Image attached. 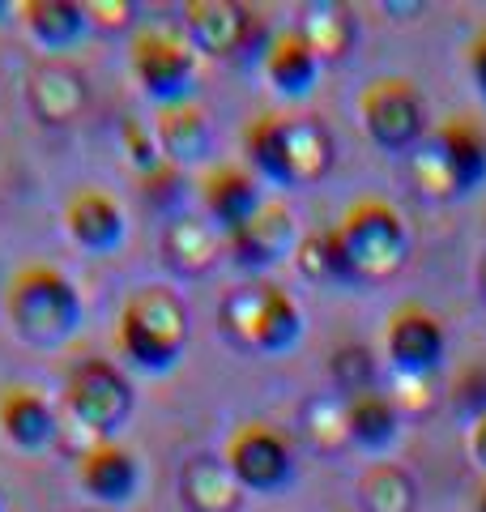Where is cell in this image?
I'll list each match as a JSON object with an SVG mask.
<instances>
[{
    "instance_id": "cell-38",
    "label": "cell",
    "mask_w": 486,
    "mask_h": 512,
    "mask_svg": "<svg viewBox=\"0 0 486 512\" xmlns=\"http://www.w3.org/2000/svg\"><path fill=\"white\" fill-rule=\"evenodd\" d=\"M86 512H116V508H86Z\"/></svg>"
},
{
    "instance_id": "cell-9",
    "label": "cell",
    "mask_w": 486,
    "mask_h": 512,
    "mask_svg": "<svg viewBox=\"0 0 486 512\" xmlns=\"http://www.w3.org/2000/svg\"><path fill=\"white\" fill-rule=\"evenodd\" d=\"M222 461L235 474V483L252 495H282L286 487L299 483L295 444L273 423H239L226 440Z\"/></svg>"
},
{
    "instance_id": "cell-29",
    "label": "cell",
    "mask_w": 486,
    "mask_h": 512,
    "mask_svg": "<svg viewBox=\"0 0 486 512\" xmlns=\"http://www.w3.org/2000/svg\"><path fill=\"white\" fill-rule=\"evenodd\" d=\"M120 150H124V163L133 167V175L141 184H154V180H167L171 175V163L158 150L154 128H145L141 120H124L120 124Z\"/></svg>"
},
{
    "instance_id": "cell-14",
    "label": "cell",
    "mask_w": 486,
    "mask_h": 512,
    "mask_svg": "<svg viewBox=\"0 0 486 512\" xmlns=\"http://www.w3.org/2000/svg\"><path fill=\"white\" fill-rule=\"evenodd\" d=\"M64 231L73 235L77 248H86L94 256H111L124 248L128 222H124L120 201L111 197L107 188L81 184L69 192V201H64Z\"/></svg>"
},
{
    "instance_id": "cell-5",
    "label": "cell",
    "mask_w": 486,
    "mask_h": 512,
    "mask_svg": "<svg viewBox=\"0 0 486 512\" xmlns=\"http://www.w3.org/2000/svg\"><path fill=\"white\" fill-rule=\"evenodd\" d=\"M218 329L222 338H231L239 350H252V355H286L303 342L307 325L295 295L282 291L278 282L256 278L222 299Z\"/></svg>"
},
{
    "instance_id": "cell-28",
    "label": "cell",
    "mask_w": 486,
    "mask_h": 512,
    "mask_svg": "<svg viewBox=\"0 0 486 512\" xmlns=\"http://www.w3.org/2000/svg\"><path fill=\"white\" fill-rule=\"evenodd\" d=\"M299 431L316 453H342L350 444V414H346V397L342 393H320L303 406L299 414Z\"/></svg>"
},
{
    "instance_id": "cell-22",
    "label": "cell",
    "mask_w": 486,
    "mask_h": 512,
    "mask_svg": "<svg viewBox=\"0 0 486 512\" xmlns=\"http://www.w3.org/2000/svg\"><path fill=\"white\" fill-rule=\"evenodd\" d=\"M180 504L184 512H239L243 487L226 461L214 453H192L180 466Z\"/></svg>"
},
{
    "instance_id": "cell-34",
    "label": "cell",
    "mask_w": 486,
    "mask_h": 512,
    "mask_svg": "<svg viewBox=\"0 0 486 512\" xmlns=\"http://www.w3.org/2000/svg\"><path fill=\"white\" fill-rule=\"evenodd\" d=\"M469 77H474L478 94L486 99V30H478V39L469 43Z\"/></svg>"
},
{
    "instance_id": "cell-39",
    "label": "cell",
    "mask_w": 486,
    "mask_h": 512,
    "mask_svg": "<svg viewBox=\"0 0 486 512\" xmlns=\"http://www.w3.org/2000/svg\"><path fill=\"white\" fill-rule=\"evenodd\" d=\"M0 512H5V500H0Z\"/></svg>"
},
{
    "instance_id": "cell-33",
    "label": "cell",
    "mask_w": 486,
    "mask_h": 512,
    "mask_svg": "<svg viewBox=\"0 0 486 512\" xmlns=\"http://www.w3.org/2000/svg\"><path fill=\"white\" fill-rule=\"evenodd\" d=\"M86 18L90 26H103V30H128L137 22V5H128V0H90Z\"/></svg>"
},
{
    "instance_id": "cell-13",
    "label": "cell",
    "mask_w": 486,
    "mask_h": 512,
    "mask_svg": "<svg viewBox=\"0 0 486 512\" xmlns=\"http://www.w3.org/2000/svg\"><path fill=\"white\" fill-rule=\"evenodd\" d=\"M299 239L303 235L295 231V214H290V205L286 201H265L261 210L252 214L248 227L226 239V252H231V261L239 269L261 274V269H273V265H282L286 256H295Z\"/></svg>"
},
{
    "instance_id": "cell-16",
    "label": "cell",
    "mask_w": 486,
    "mask_h": 512,
    "mask_svg": "<svg viewBox=\"0 0 486 512\" xmlns=\"http://www.w3.org/2000/svg\"><path fill=\"white\" fill-rule=\"evenodd\" d=\"M26 99L43 124H73L90 107V82L77 64L47 56L26 77Z\"/></svg>"
},
{
    "instance_id": "cell-26",
    "label": "cell",
    "mask_w": 486,
    "mask_h": 512,
    "mask_svg": "<svg viewBox=\"0 0 486 512\" xmlns=\"http://www.w3.org/2000/svg\"><path fill=\"white\" fill-rule=\"evenodd\" d=\"M295 269H299V278L312 282V286H363L359 274L350 269L346 248H342V239H337L333 227L329 231H307L299 239Z\"/></svg>"
},
{
    "instance_id": "cell-6",
    "label": "cell",
    "mask_w": 486,
    "mask_h": 512,
    "mask_svg": "<svg viewBox=\"0 0 486 512\" xmlns=\"http://www.w3.org/2000/svg\"><path fill=\"white\" fill-rule=\"evenodd\" d=\"M337 239L346 248L350 269L359 274L363 286H384L393 282L405 261H410V231L397 205L384 197H359L346 205V214L337 218Z\"/></svg>"
},
{
    "instance_id": "cell-8",
    "label": "cell",
    "mask_w": 486,
    "mask_h": 512,
    "mask_svg": "<svg viewBox=\"0 0 486 512\" xmlns=\"http://www.w3.org/2000/svg\"><path fill=\"white\" fill-rule=\"evenodd\" d=\"M367 137L388 154H410L427 141V99L410 77H371L359 94Z\"/></svg>"
},
{
    "instance_id": "cell-25",
    "label": "cell",
    "mask_w": 486,
    "mask_h": 512,
    "mask_svg": "<svg viewBox=\"0 0 486 512\" xmlns=\"http://www.w3.org/2000/svg\"><path fill=\"white\" fill-rule=\"evenodd\" d=\"M346 414H350V444H359L363 453H388L401 440V410L380 389L346 397Z\"/></svg>"
},
{
    "instance_id": "cell-12",
    "label": "cell",
    "mask_w": 486,
    "mask_h": 512,
    "mask_svg": "<svg viewBox=\"0 0 486 512\" xmlns=\"http://www.w3.org/2000/svg\"><path fill=\"white\" fill-rule=\"evenodd\" d=\"M77 487L99 508H124L141 495V457L128 444L103 440L77 457Z\"/></svg>"
},
{
    "instance_id": "cell-11",
    "label": "cell",
    "mask_w": 486,
    "mask_h": 512,
    "mask_svg": "<svg viewBox=\"0 0 486 512\" xmlns=\"http://www.w3.org/2000/svg\"><path fill=\"white\" fill-rule=\"evenodd\" d=\"M384 350H388V363H393L397 376L435 380V372L444 367V355H448V333L435 312L418 308V303H405V308L388 316Z\"/></svg>"
},
{
    "instance_id": "cell-23",
    "label": "cell",
    "mask_w": 486,
    "mask_h": 512,
    "mask_svg": "<svg viewBox=\"0 0 486 512\" xmlns=\"http://www.w3.org/2000/svg\"><path fill=\"white\" fill-rule=\"evenodd\" d=\"M18 18L26 26V35L52 56L77 47L90 30L86 5H73V0H26V5H18Z\"/></svg>"
},
{
    "instance_id": "cell-19",
    "label": "cell",
    "mask_w": 486,
    "mask_h": 512,
    "mask_svg": "<svg viewBox=\"0 0 486 512\" xmlns=\"http://www.w3.org/2000/svg\"><path fill=\"white\" fill-rule=\"evenodd\" d=\"M201 201H205V218L214 222V227H218L226 239L248 227L252 214L265 205L256 175L243 171V167H231V163L214 167V171H209L205 180H201Z\"/></svg>"
},
{
    "instance_id": "cell-15",
    "label": "cell",
    "mask_w": 486,
    "mask_h": 512,
    "mask_svg": "<svg viewBox=\"0 0 486 512\" xmlns=\"http://www.w3.org/2000/svg\"><path fill=\"white\" fill-rule=\"evenodd\" d=\"M184 30L192 52L201 56H239L256 30V13L235 0H192L184 5Z\"/></svg>"
},
{
    "instance_id": "cell-3",
    "label": "cell",
    "mask_w": 486,
    "mask_h": 512,
    "mask_svg": "<svg viewBox=\"0 0 486 512\" xmlns=\"http://www.w3.org/2000/svg\"><path fill=\"white\" fill-rule=\"evenodd\" d=\"M188 342H192V316L180 291L154 282V286H137L124 299L116 320V346L124 363H133L150 376H167L184 363Z\"/></svg>"
},
{
    "instance_id": "cell-7",
    "label": "cell",
    "mask_w": 486,
    "mask_h": 512,
    "mask_svg": "<svg viewBox=\"0 0 486 512\" xmlns=\"http://www.w3.org/2000/svg\"><path fill=\"white\" fill-rule=\"evenodd\" d=\"M60 402H64V414H69L94 444H103L133 419L137 393L111 359H77L69 367V376H64Z\"/></svg>"
},
{
    "instance_id": "cell-32",
    "label": "cell",
    "mask_w": 486,
    "mask_h": 512,
    "mask_svg": "<svg viewBox=\"0 0 486 512\" xmlns=\"http://www.w3.org/2000/svg\"><path fill=\"white\" fill-rule=\"evenodd\" d=\"M431 389H435V380L397 376V372H393V384H388V402H393L401 414H423V410L431 406Z\"/></svg>"
},
{
    "instance_id": "cell-35",
    "label": "cell",
    "mask_w": 486,
    "mask_h": 512,
    "mask_svg": "<svg viewBox=\"0 0 486 512\" xmlns=\"http://www.w3.org/2000/svg\"><path fill=\"white\" fill-rule=\"evenodd\" d=\"M465 448H469V457L478 461V466L486 470V414L482 419L469 423V436H465Z\"/></svg>"
},
{
    "instance_id": "cell-1",
    "label": "cell",
    "mask_w": 486,
    "mask_h": 512,
    "mask_svg": "<svg viewBox=\"0 0 486 512\" xmlns=\"http://www.w3.org/2000/svg\"><path fill=\"white\" fill-rule=\"evenodd\" d=\"M5 316H9V329L26 346L60 350L81 333L86 299H81L77 282L64 269L47 261H30L22 269H13V278L5 282Z\"/></svg>"
},
{
    "instance_id": "cell-2",
    "label": "cell",
    "mask_w": 486,
    "mask_h": 512,
    "mask_svg": "<svg viewBox=\"0 0 486 512\" xmlns=\"http://www.w3.org/2000/svg\"><path fill=\"white\" fill-rule=\"evenodd\" d=\"M248 163L278 188H316L337 163L333 133L312 116H261L243 128Z\"/></svg>"
},
{
    "instance_id": "cell-10",
    "label": "cell",
    "mask_w": 486,
    "mask_h": 512,
    "mask_svg": "<svg viewBox=\"0 0 486 512\" xmlns=\"http://www.w3.org/2000/svg\"><path fill=\"white\" fill-rule=\"evenodd\" d=\"M128 64H133L137 86L150 94L158 107L192 103L197 86V52L192 43L171 35V30H137L128 43Z\"/></svg>"
},
{
    "instance_id": "cell-21",
    "label": "cell",
    "mask_w": 486,
    "mask_h": 512,
    "mask_svg": "<svg viewBox=\"0 0 486 512\" xmlns=\"http://www.w3.org/2000/svg\"><path fill=\"white\" fill-rule=\"evenodd\" d=\"M154 137L171 167H201L214 158V124H209L205 107H197V103L158 107Z\"/></svg>"
},
{
    "instance_id": "cell-4",
    "label": "cell",
    "mask_w": 486,
    "mask_h": 512,
    "mask_svg": "<svg viewBox=\"0 0 486 512\" xmlns=\"http://www.w3.org/2000/svg\"><path fill=\"white\" fill-rule=\"evenodd\" d=\"M410 180L435 205L465 201L486 184V128L469 116H448L410 154Z\"/></svg>"
},
{
    "instance_id": "cell-36",
    "label": "cell",
    "mask_w": 486,
    "mask_h": 512,
    "mask_svg": "<svg viewBox=\"0 0 486 512\" xmlns=\"http://www.w3.org/2000/svg\"><path fill=\"white\" fill-rule=\"evenodd\" d=\"M474 512H486V483L474 491Z\"/></svg>"
},
{
    "instance_id": "cell-17",
    "label": "cell",
    "mask_w": 486,
    "mask_h": 512,
    "mask_svg": "<svg viewBox=\"0 0 486 512\" xmlns=\"http://www.w3.org/2000/svg\"><path fill=\"white\" fill-rule=\"evenodd\" d=\"M226 235L205 214H175L162 227V261L175 278H205L222 265Z\"/></svg>"
},
{
    "instance_id": "cell-30",
    "label": "cell",
    "mask_w": 486,
    "mask_h": 512,
    "mask_svg": "<svg viewBox=\"0 0 486 512\" xmlns=\"http://www.w3.org/2000/svg\"><path fill=\"white\" fill-rule=\"evenodd\" d=\"M333 372V393L354 397V393H371L376 389V363H371V350L359 342H346L329 363Z\"/></svg>"
},
{
    "instance_id": "cell-37",
    "label": "cell",
    "mask_w": 486,
    "mask_h": 512,
    "mask_svg": "<svg viewBox=\"0 0 486 512\" xmlns=\"http://www.w3.org/2000/svg\"><path fill=\"white\" fill-rule=\"evenodd\" d=\"M478 286H482V299H486V256H482V265H478Z\"/></svg>"
},
{
    "instance_id": "cell-20",
    "label": "cell",
    "mask_w": 486,
    "mask_h": 512,
    "mask_svg": "<svg viewBox=\"0 0 486 512\" xmlns=\"http://www.w3.org/2000/svg\"><path fill=\"white\" fill-rule=\"evenodd\" d=\"M261 69H265V82L278 90L282 99H307L320 82L324 64L312 56V47L303 43L299 26H282V30H273L265 43Z\"/></svg>"
},
{
    "instance_id": "cell-24",
    "label": "cell",
    "mask_w": 486,
    "mask_h": 512,
    "mask_svg": "<svg viewBox=\"0 0 486 512\" xmlns=\"http://www.w3.org/2000/svg\"><path fill=\"white\" fill-rule=\"evenodd\" d=\"M299 35L307 47H312V56L320 64H342V60H350L354 47H359V18H354L346 5L320 0V5L303 9Z\"/></svg>"
},
{
    "instance_id": "cell-18",
    "label": "cell",
    "mask_w": 486,
    "mask_h": 512,
    "mask_svg": "<svg viewBox=\"0 0 486 512\" xmlns=\"http://www.w3.org/2000/svg\"><path fill=\"white\" fill-rule=\"evenodd\" d=\"M0 436L18 453H43L60 436L56 406L30 384H5L0 389Z\"/></svg>"
},
{
    "instance_id": "cell-27",
    "label": "cell",
    "mask_w": 486,
    "mask_h": 512,
    "mask_svg": "<svg viewBox=\"0 0 486 512\" xmlns=\"http://www.w3.org/2000/svg\"><path fill=\"white\" fill-rule=\"evenodd\" d=\"M359 508L363 512H414L418 508V483L414 474L397 461H371L359 474Z\"/></svg>"
},
{
    "instance_id": "cell-31",
    "label": "cell",
    "mask_w": 486,
    "mask_h": 512,
    "mask_svg": "<svg viewBox=\"0 0 486 512\" xmlns=\"http://www.w3.org/2000/svg\"><path fill=\"white\" fill-rule=\"evenodd\" d=\"M452 406H457L465 423H474L486 414V359H474L457 376V384H452Z\"/></svg>"
}]
</instances>
